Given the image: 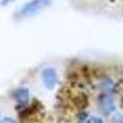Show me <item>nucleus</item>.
I'll list each match as a JSON object with an SVG mask.
<instances>
[{"mask_svg":"<svg viewBox=\"0 0 123 123\" xmlns=\"http://www.w3.org/2000/svg\"><path fill=\"white\" fill-rule=\"evenodd\" d=\"M91 123H104V121H102L101 118H92Z\"/></svg>","mask_w":123,"mask_h":123,"instance_id":"obj_6","label":"nucleus"},{"mask_svg":"<svg viewBox=\"0 0 123 123\" xmlns=\"http://www.w3.org/2000/svg\"><path fill=\"white\" fill-rule=\"evenodd\" d=\"M98 108H100L101 112H104L105 115H108V113H111V112H113L116 107H115L113 101L111 100V97L107 96V95H105L104 97L100 100V106H98Z\"/></svg>","mask_w":123,"mask_h":123,"instance_id":"obj_4","label":"nucleus"},{"mask_svg":"<svg viewBox=\"0 0 123 123\" xmlns=\"http://www.w3.org/2000/svg\"><path fill=\"white\" fill-rule=\"evenodd\" d=\"M0 123H17L15 119H12L11 117H4L1 121H0Z\"/></svg>","mask_w":123,"mask_h":123,"instance_id":"obj_5","label":"nucleus"},{"mask_svg":"<svg viewBox=\"0 0 123 123\" xmlns=\"http://www.w3.org/2000/svg\"><path fill=\"white\" fill-rule=\"evenodd\" d=\"M14 98L18 105H27L30 101V91L26 87H20L14 91Z\"/></svg>","mask_w":123,"mask_h":123,"instance_id":"obj_3","label":"nucleus"},{"mask_svg":"<svg viewBox=\"0 0 123 123\" xmlns=\"http://www.w3.org/2000/svg\"><path fill=\"white\" fill-rule=\"evenodd\" d=\"M41 79H42V83H43L44 87H47L48 90H52L58 84V80H59L57 70L52 67H47L42 70Z\"/></svg>","mask_w":123,"mask_h":123,"instance_id":"obj_2","label":"nucleus"},{"mask_svg":"<svg viewBox=\"0 0 123 123\" xmlns=\"http://www.w3.org/2000/svg\"><path fill=\"white\" fill-rule=\"evenodd\" d=\"M50 5V0H31L26 3L21 10H20L18 15L21 17H30L35 16L39 12H42L44 9H47Z\"/></svg>","mask_w":123,"mask_h":123,"instance_id":"obj_1","label":"nucleus"}]
</instances>
